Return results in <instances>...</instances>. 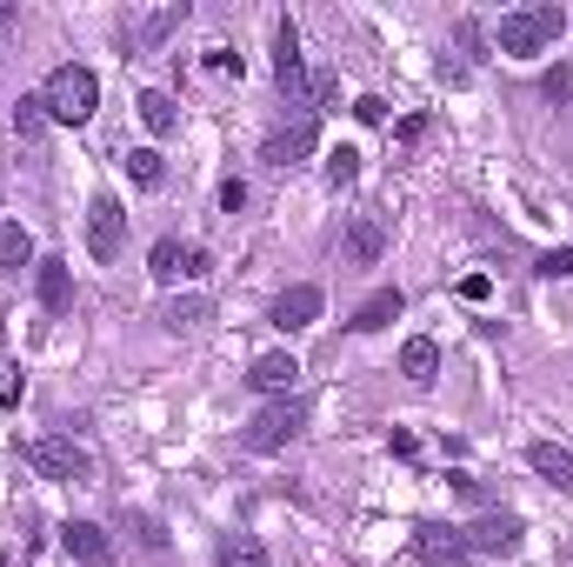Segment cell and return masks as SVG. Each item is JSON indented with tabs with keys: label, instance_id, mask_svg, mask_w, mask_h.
<instances>
[{
	"label": "cell",
	"instance_id": "obj_11",
	"mask_svg": "<svg viewBox=\"0 0 573 567\" xmlns=\"http://www.w3.org/2000/svg\"><path fill=\"white\" fill-rule=\"evenodd\" d=\"M274 80H280V94H287V101L307 88V67H300V27H294V21L274 27Z\"/></svg>",
	"mask_w": 573,
	"mask_h": 567
},
{
	"label": "cell",
	"instance_id": "obj_23",
	"mask_svg": "<svg viewBox=\"0 0 573 567\" xmlns=\"http://www.w3.org/2000/svg\"><path fill=\"white\" fill-rule=\"evenodd\" d=\"M207 314H214V307H207V294H181V300H168V307H160V320H168L174 334H181V328H200Z\"/></svg>",
	"mask_w": 573,
	"mask_h": 567
},
{
	"label": "cell",
	"instance_id": "obj_6",
	"mask_svg": "<svg viewBox=\"0 0 573 567\" xmlns=\"http://www.w3.org/2000/svg\"><path fill=\"white\" fill-rule=\"evenodd\" d=\"M313 147H320V121H313V114H294L287 127H274V134H267L261 160H267V168H294V160H307Z\"/></svg>",
	"mask_w": 573,
	"mask_h": 567
},
{
	"label": "cell",
	"instance_id": "obj_29",
	"mask_svg": "<svg viewBox=\"0 0 573 567\" xmlns=\"http://www.w3.org/2000/svg\"><path fill=\"white\" fill-rule=\"evenodd\" d=\"M307 88H313V101H320V107H334V101H341V80H334V73H313Z\"/></svg>",
	"mask_w": 573,
	"mask_h": 567
},
{
	"label": "cell",
	"instance_id": "obj_31",
	"mask_svg": "<svg viewBox=\"0 0 573 567\" xmlns=\"http://www.w3.org/2000/svg\"><path fill=\"white\" fill-rule=\"evenodd\" d=\"M354 114H360L367 127H380V121H387V101H380V94H360V101H354Z\"/></svg>",
	"mask_w": 573,
	"mask_h": 567
},
{
	"label": "cell",
	"instance_id": "obj_15",
	"mask_svg": "<svg viewBox=\"0 0 573 567\" xmlns=\"http://www.w3.org/2000/svg\"><path fill=\"white\" fill-rule=\"evenodd\" d=\"M34 287H41V307H47V314H67V307H73V281H67V261H60V254L34 261Z\"/></svg>",
	"mask_w": 573,
	"mask_h": 567
},
{
	"label": "cell",
	"instance_id": "obj_17",
	"mask_svg": "<svg viewBox=\"0 0 573 567\" xmlns=\"http://www.w3.org/2000/svg\"><path fill=\"white\" fill-rule=\"evenodd\" d=\"M400 374H406V381H414V387H427V381L440 374V348H434L427 334H414V341H406V348H400Z\"/></svg>",
	"mask_w": 573,
	"mask_h": 567
},
{
	"label": "cell",
	"instance_id": "obj_5",
	"mask_svg": "<svg viewBox=\"0 0 573 567\" xmlns=\"http://www.w3.org/2000/svg\"><path fill=\"white\" fill-rule=\"evenodd\" d=\"M27 461H34V474H47V480H94V454L80 447V441H67V434L34 441Z\"/></svg>",
	"mask_w": 573,
	"mask_h": 567
},
{
	"label": "cell",
	"instance_id": "obj_7",
	"mask_svg": "<svg viewBox=\"0 0 573 567\" xmlns=\"http://www.w3.org/2000/svg\"><path fill=\"white\" fill-rule=\"evenodd\" d=\"M320 307H326V294H320L313 281H300V287H287V294L274 300V328H280V334H307L313 320H320Z\"/></svg>",
	"mask_w": 573,
	"mask_h": 567
},
{
	"label": "cell",
	"instance_id": "obj_26",
	"mask_svg": "<svg viewBox=\"0 0 573 567\" xmlns=\"http://www.w3.org/2000/svg\"><path fill=\"white\" fill-rule=\"evenodd\" d=\"M41 127H47V101H41V94H21V101H14V134L34 140Z\"/></svg>",
	"mask_w": 573,
	"mask_h": 567
},
{
	"label": "cell",
	"instance_id": "obj_4",
	"mask_svg": "<svg viewBox=\"0 0 573 567\" xmlns=\"http://www.w3.org/2000/svg\"><path fill=\"white\" fill-rule=\"evenodd\" d=\"M121 248H127V207H121V194H94L88 201V254L121 261Z\"/></svg>",
	"mask_w": 573,
	"mask_h": 567
},
{
	"label": "cell",
	"instance_id": "obj_16",
	"mask_svg": "<svg viewBox=\"0 0 573 567\" xmlns=\"http://www.w3.org/2000/svg\"><path fill=\"white\" fill-rule=\"evenodd\" d=\"M248 381H254L261 394H294V381H300V361H294L287 348H274V354H261V361L248 367Z\"/></svg>",
	"mask_w": 573,
	"mask_h": 567
},
{
	"label": "cell",
	"instance_id": "obj_27",
	"mask_svg": "<svg viewBox=\"0 0 573 567\" xmlns=\"http://www.w3.org/2000/svg\"><path fill=\"white\" fill-rule=\"evenodd\" d=\"M540 94H547V101H553V107H560V101H566V94H573V67H553V73H547V80H540Z\"/></svg>",
	"mask_w": 573,
	"mask_h": 567
},
{
	"label": "cell",
	"instance_id": "obj_20",
	"mask_svg": "<svg viewBox=\"0 0 573 567\" xmlns=\"http://www.w3.org/2000/svg\"><path fill=\"white\" fill-rule=\"evenodd\" d=\"M214 567H267V547H261V534H233V541H220Z\"/></svg>",
	"mask_w": 573,
	"mask_h": 567
},
{
	"label": "cell",
	"instance_id": "obj_1",
	"mask_svg": "<svg viewBox=\"0 0 573 567\" xmlns=\"http://www.w3.org/2000/svg\"><path fill=\"white\" fill-rule=\"evenodd\" d=\"M560 34H566V14L553 8V0H534V8H514V14H501V27H494V47H501V54H514V60H534V54H547Z\"/></svg>",
	"mask_w": 573,
	"mask_h": 567
},
{
	"label": "cell",
	"instance_id": "obj_10",
	"mask_svg": "<svg viewBox=\"0 0 573 567\" xmlns=\"http://www.w3.org/2000/svg\"><path fill=\"white\" fill-rule=\"evenodd\" d=\"M414 554H421L427 567H460L473 547H467V534H460V528H440V521H427V528L414 534Z\"/></svg>",
	"mask_w": 573,
	"mask_h": 567
},
{
	"label": "cell",
	"instance_id": "obj_13",
	"mask_svg": "<svg viewBox=\"0 0 573 567\" xmlns=\"http://www.w3.org/2000/svg\"><path fill=\"white\" fill-rule=\"evenodd\" d=\"M400 287H380V294H367L360 307H354V320H347V328L354 334H380V328H393V320H400Z\"/></svg>",
	"mask_w": 573,
	"mask_h": 567
},
{
	"label": "cell",
	"instance_id": "obj_18",
	"mask_svg": "<svg viewBox=\"0 0 573 567\" xmlns=\"http://www.w3.org/2000/svg\"><path fill=\"white\" fill-rule=\"evenodd\" d=\"M34 261V234L21 227V220H0V268H8V274H21Z\"/></svg>",
	"mask_w": 573,
	"mask_h": 567
},
{
	"label": "cell",
	"instance_id": "obj_8",
	"mask_svg": "<svg viewBox=\"0 0 573 567\" xmlns=\"http://www.w3.org/2000/svg\"><path fill=\"white\" fill-rule=\"evenodd\" d=\"M467 534V547L473 554H514L520 547V534H527V521L520 514H480L473 528H460Z\"/></svg>",
	"mask_w": 573,
	"mask_h": 567
},
{
	"label": "cell",
	"instance_id": "obj_19",
	"mask_svg": "<svg viewBox=\"0 0 573 567\" xmlns=\"http://www.w3.org/2000/svg\"><path fill=\"white\" fill-rule=\"evenodd\" d=\"M134 107H140V121H147V134H174V127H181V107H174V94H160V88H147Z\"/></svg>",
	"mask_w": 573,
	"mask_h": 567
},
{
	"label": "cell",
	"instance_id": "obj_2",
	"mask_svg": "<svg viewBox=\"0 0 573 567\" xmlns=\"http://www.w3.org/2000/svg\"><path fill=\"white\" fill-rule=\"evenodd\" d=\"M41 101H47V121H60V127H88L94 107H101V80H94V67H73V60H67V67L47 73Z\"/></svg>",
	"mask_w": 573,
	"mask_h": 567
},
{
	"label": "cell",
	"instance_id": "obj_22",
	"mask_svg": "<svg viewBox=\"0 0 573 567\" xmlns=\"http://www.w3.org/2000/svg\"><path fill=\"white\" fill-rule=\"evenodd\" d=\"M181 261H187V248H181V240H153V254H147V274H153L160 287H174V281H181Z\"/></svg>",
	"mask_w": 573,
	"mask_h": 567
},
{
	"label": "cell",
	"instance_id": "obj_3",
	"mask_svg": "<svg viewBox=\"0 0 573 567\" xmlns=\"http://www.w3.org/2000/svg\"><path fill=\"white\" fill-rule=\"evenodd\" d=\"M300 428H307V400L300 394H280V400H267V408L240 428V447H248V454H280Z\"/></svg>",
	"mask_w": 573,
	"mask_h": 567
},
{
	"label": "cell",
	"instance_id": "obj_30",
	"mask_svg": "<svg viewBox=\"0 0 573 567\" xmlns=\"http://www.w3.org/2000/svg\"><path fill=\"white\" fill-rule=\"evenodd\" d=\"M460 47L480 60V54H486V27H480V21H460Z\"/></svg>",
	"mask_w": 573,
	"mask_h": 567
},
{
	"label": "cell",
	"instance_id": "obj_24",
	"mask_svg": "<svg viewBox=\"0 0 573 567\" xmlns=\"http://www.w3.org/2000/svg\"><path fill=\"white\" fill-rule=\"evenodd\" d=\"M354 181H360V154H354V147H334V154H326V188L341 194V188H354Z\"/></svg>",
	"mask_w": 573,
	"mask_h": 567
},
{
	"label": "cell",
	"instance_id": "obj_9",
	"mask_svg": "<svg viewBox=\"0 0 573 567\" xmlns=\"http://www.w3.org/2000/svg\"><path fill=\"white\" fill-rule=\"evenodd\" d=\"M60 547H67L80 567H107V560H114V541H107L101 521H67V528H60Z\"/></svg>",
	"mask_w": 573,
	"mask_h": 567
},
{
	"label": "cell",
	"instance_id": "obj_12",
	"mask_svg": "<svg viewBox=\"0 0 573 567\" xmlns=\"http://www.w3.org/2000/svg\"><path fill=\"white\" fill-rule=\"evenodd\" d=\"M527 467L547 480V488L573 495V447H560V441H534V447H527Z\"/></svg>",
	"mask_w": 573,
	"mask_h": 567
},
{
	"label": "cell",
	"instance_id": "obj_28",
	"mask_svg": "<svg viewBox=\"0 0 573 567\" xmlns=\"http://www.w3.org/2000/svg\"><path fill=\"white\" fill-rule=\"evenodd\" d=\"M540 274H547V281H566V274H573V248H553V254H540Z\"/></svg>",
	"mask_w": 573,
	"mask_h": 567
},
{
	"label": "cell",
	"instance_id": "obj_21",
	"mask_svg": "<svg viewBox=\"0 0 573 567\" xmlns=\"http://www.w3.org/2000/svg\"><path fill=\"white\" fill-rule=\"evenodd\" d=\"M181 21H187V0H174V8H160V14H147V21L134 27V41H140V47H160V41H168V34L181 27Z\"/></svg>",
	"mask_w": 573,
	"mask_h": 567
},
{
	"label": "cell",
	"instance_id": "obj_32",
	"mask_svg": "<svg viewBox=\"0 0 573 567\" xmlns=\"http://www.w3.org/2000/svg\"><path fill=\"white\" fill-rule=\"evenodd\" d=\"M214 261H207V248H187V261H181V281H200Z\"/></svg>",
	"mask_w": 573,
	"mask_h": 567
},
{
	"label": "cell",
	"instance_id": "obj_33",
	"mask_svg": "<svg viewBox=\"0 0 573 567\" xmlns=\"http://www.w3.org/2000/svg\"><path fill=\"white\" fill-rule=\"evenodd\" d=\"M220 207H227V214L248 207V181H227V188H220Z\"/></svg>",
	"mask_w": 573,
	"mask_h": 567
},
{
	"label": "cell",
	"instance_id": "obj_25",
	"mask_svg": "<svg viewBox=\"0 0 573 567\" xmlns=\"http://www.w3.org/2000/svg\"><path fill=\"white\" fill-rule=\"evenodd\" d=\"M160 174H168V168H160L153 147H134V154H127V181H134V188H160Z\"/></svg>",
	"mask_w": 573,
	"mask_h": 567
},
{
	"label": "cell",
	"instance_id": "obj_34",
	"mask_svg": "<svg viewBox=\"0 0 573 567\" xmlns=\"http://www.w3.org/2000/svg\"><path fill=\"white\" fill-rule=\"evenodd\" d=\"M486 294H494V281H486V274H467L460 281V300H486Z\"/></svg>",
	"mask_w": 573,
	"mask_h": 567
},
{
	"label": "cell",
	"instance_id": "obj_14",
	"mask_svg": "<svg viewBox=\"0 0 573 567\" xmlns=\"http://www.w3.org/2000/svg\"><path fill=\"white\" fill-rule=\"evenodd\" d=\"M380 254H387V227H380L374 214H354V220H347V261H354V268H374Z\"/></svg>",
	"mask_w": 573,
	"mask_h": 567
}]
</instances>
